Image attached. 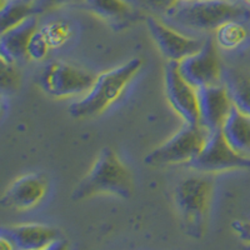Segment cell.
I'll return each mask as SVG.
<instances>
[{"instance_id": "cell-1", "label": "cell", "mask_w": 250, "mask_h": 250, "mask_svg": "<svg viewBox=\"0 0 250 250\" xmlns=\"http://www.w3.org/2000/svg\"><path fill=\"white\" fill-rule=\"evenodd\" d=\"M142 59L134 58L123 65L95 77L88 93L69 106V114L77 119L95 117L120 98L134 75L142 68Z\"/></svg>"}, {"instance_id": "cell-2", "label": "cell", "mask_w": 250, "mask_h": 250, "mask_svg": "<svg viewBox=\"0 0 250 250\" xmlns=\"http://www.w3.org/2000/svg\"><path fill=\"white\" fill-rule=\"evenodd\" d=\"M97 194H114L124 199L133 194L131 174L110 148L100 150L90 171L71 194V199L83 200Z\"/></svg>"}, {"instance_id": "cell-3", "label": "cell", "mask_w": 250, "mask_h": 250, "mask_svg": "<svg viewBox=\"0 0 250 250\" xmlns=\"http://www.w3.org/2000/svg\"><path fill=\"white\" fill-rule=\"evenodd\" d=\"M245 10L236 0H179L165 18L176 25L194 30H215L229 20H240Z\"/></svg>"}, {"instance_id": "cell-4", "label": "cell", "mask_w": 250, "mask_h": 250, "mask_svg": "<svg viewBox=\"0 0 250 250\" xmlns=\"http://www.w3.org/2000/svg\"><path fill=\"white\" fill-rule=\"evenodd\" d=\"M211 188L213 183L209 176L194 175L182 180L174 191L183 228L193 238H202L204 233Z\"/></svg>"}, {"instance_id": "cell-5", "label": "cell", "mask_w": 250, "mask_h": 250, "mask_svg": "<svg viewBox=\"0 0 250 250\" xmlns=\"http://www.w3.org/2000/svg\"><path fill=\"white\" fill-rule=\"evenodd\" d=\"M95 77L62 60L48 62L40 71L38 85L51 98H69L88 93Z\"/></svg>"}, {"instance_id": "cell-6", "label": "cell", "mask_w": 250, "mask_h": 250, "mask_svg": "<svg viewBox=\"0 0 250 250\" xmlns=\"http://www.w3.org/2000/svg\"><path fill=\"white\" fill-rule=\"evenodd\" d=\"M207 137L208 131L199 125L184 124L170 139L145 156L144 163L149 167H165L190 162L202 150Z\"/></svg>"}, {"instance_id": "cell-7", "label": "cell", "mask_w": 250, "mask_h": 250, "mask_svg": "<svg viewBox=\"0 0 250 250\" xmlns=\"http://www.w3.org/2000/svg\"><path fill=\"white\" fill-rule=\"evenodd\" d=\"M187 164L194 170L214 173L229 169L248 168L250 167V159L231 149L223 137L222 130H216L208 133L202 150Z\"/></svg>"}, {"instance_id": "cell-8", "label": "cell", "mask_w": 250, "mask_h": 250, "mask_svg": "<svg viewBox=\"0 0 250 250\" xmlns=\"http://www.w3.org/2000/svg\"><path fill=\"white\" fill-rule=\"evenodd\" d=\"M178 69L182 77L195 89L220 83L223 69L215 42L204 40L199 50L178 62Z\"/></svg>"}, {"instance_id": "cell-9", "label": "cell", "mask_w": 250, "mask_h": 250, "mask_svg": "<svg viewBox=\"0 0 250 250\" xmlns=\"http://www.w3.org/2000/svg\"><path fill=\"white\" fill-rule=\"evenodd\" d=\"M164 86L169 104L185 124L199 125L196 89L182 77L178 62L169 60L165 65Z\"/></svg>"}, {"instance_id": "cell-10", "label": "cell", "mask_w": 250, "mask_h": 250, "mask_svg": "<svg viewBox=\"0 0 250 250\" xmlns=\"http://www.w3.org/2000/svg\"><path fill=\"white\" fill-rule=\"evenodd\" d=\"M198 111H199V126L208 133L220 130L233 108V103L222 83L204 85L196 89Z\"/></svg>"}, {"instance_id": "cell-11", "label": "cell", "mask_w": 250, "mask_h": 250, "mask_svg": "<svg viewBox=\"0 0 250 250\" xmlns=\"http://www.w3.org/2000/svg\"><path fill=\"white\" fill-rule=\"evenodd\" d=\"M146 26L160 53L171 62H180L194 54L204 44L203 40L185 37L173 30L154 17L146 18Z\"/></svg>"}, {"instance_id": "cell-12", "label": "cell", "mask_w": 250, "mask_h": 250, "mask_svg": "<svg viewBox=\"0 0 250 250\" xmlns=\"http://www.w3.org/2000/svg\"><path fill=\"white\" fill-rule=\"evenodd\" d=\"M46 187L48 183L43 174H26L9 185L0 199V204L6 209L28 210L43 199Z\"/></svg>"}, {"instance_id": "cell-13", "label": "cell", "mask_w": 250, "mask_h": 250, "mask_svg": "<svg viewBox=\"0 0 250 250\" xmlns=\"http://www.w3.org/2000/svg\"><path fill=\"white\" fill-rule=\"evenodd\" d=\"M0 235L8 238L14 245V249L40 250L50 249L60 239L58 229L43 224H20L3 227Z\"/></svg>"}, {"instance_id": "cell-14", "label": "cell", "mask_w": 250, "mask_h": 250, "mask_svg": "<svg viewBox=\"0 0 250 250\" xmlns=\"http://www.w3.org/2000/svg\"><path fill=\"white\" fill-rule=\"evenodd\" d=\"M38 20L35 15L26 18L21 23L5 31L0 35V57L9 62L23 60L26 55L29 40L31 35L38 30Z\"/></svg>"}, {"instance_id": "cell-15", "label": "cell", "mask_w": 250, "mask_h": 250, "mask_svg": "<svg viewBox=\"0 0 250 250\" xmlns=\"http://www.w3.org/2000/svg\"><path fill=\"white\" fill-rule=\"evenodd\" d=\"M222 134L227 143L236 153L244 155L250 151V117L231 108L222 125Z\"/></svg>"}, {"instance_id": "cell-16", "label": "cell", "mask_w": 250, "mask_h": 250, "mask_svg": "<svg viewBox=\"0 0 250 250\" xmlns=\"http://www.w3.org/2000/svg\"><path fill=\"white\" fill-rule=\"evenodd\" d=\"M84 4L88 10L114 28H122L133 20V5L126 0H84Z\"/></svg>"}, {"instance_id": "cell-17", "label": "cell", "mask_w": 250, "mask_h": 250, "mask_svg": "<svg viewBox=\"0 0 250 250\" xmlns=\"http://www.w3.org/2000/svg\"><path fill=\"white\" fill-rule=\"evenodd\" d=\"M220 83L227 89L233 106L250 117V75L227 69L222 71Z\"/></svg>"}, {"instance_id": "cell-18", "label": "cell", "mask_w": 250, "mask_h": 250, "mask_svg": "<svg viewBox=\"0 0 250 250\" xmlns=\"http://www.w3.org/2000/svg\"><path fill=\"white\" fill-rule=\"evenodd\" d=\"M31 15H37V13L34 3L29 0H1L0 29L1 31L8 30Z\"/></svg>"}, {"instance_id": "cell-19", "label": "cell", "mask_w": 250, "mask_h": 250, "mask_svg": "<svg viewBox=\"0 0 250 250\" xmlns=\"http://www.w3.org/2000/svg\"><path fill=\"white\" fill-rule=\"evenodd\" d=\"M247 37V29L239 20H229L215 29L216 44L225 50L239 46Z\"/></svg>"}, {"instance_id": "cell-20", "label": "cell", "mask_w": 250, "mask_h": 250, "mask_svg": "<svg viewBox=\"0 0 250 250\" xmlns=\"http://www.w3.org/2000/svg\"><path fill=\"white\" fill-rule=\"evenodd\" d=\"M51 49L59 48L70 38V26L62 20H54L40 28Z\"/></svg>"}, {"instance_id": "cell-21", "label": "cell", "mask_w": 250, "mask_h": 250, "mask_svg": "<svg viewBox=\"0 0 250 250\" xmlns=\"http://www.w3.org/2000/svg\"><path fill=\"white\" fill-rule=\"evenodd\" d=\"M50 45H49L48 40L44 37L40 29H38L34 34L31 35L30 40H29L28 49H26V55L29 59L34 60V62H40L48 55L49 50H50Z\"/></svg>"}, {"instance_id": "cell-22", "label": "cell", "mask_w": 250, "mask_h": 250, "mask_svg": "<svg viewBox=\"0 0 250 250\" xmlns=\"http://www.w3.org/2000/svg\"><path fill=\"white\" fill-rule=\"evenodd\" d=\"M133 6L144 9L155 14L165 15L179 0H126Z\"/></svg>"}, {"instance_id": "cell-23", "label": "cell", "mask_w": 250, "mask_h": 250, "mask_svg": "<svg viewBox=\"0 0 250 250\" xmlns=\"http://www.w3.org/2000/svg\"><path fill=\"white\" fill-rule=\"evenodd\" d=\"M18 85H19V74L13 66V62L1 59V90L3 93H13L17 90Z\"/></svg>"}, {"instance_id": "cell-24", "label": "cell", "mask_w": 250, "mask_h": 250, "mask_svg": "<svg viewBox=\"0 0 250 250\" xmlns=\"http://www.w3.org/2000/svg\"><path fill=\"white\" fill-rule=\"evenodd\" d=\"M75 1V0H35L34 1V9L37 14L40 13L48 12L50 9L58 8V6L65 5V4Z\"/></svg>"}, {"instance_id": "cell-25", "label": "cell", "mask_w": 250, "mask_h": 250, "mask_svg": "<svg viewBox=\"0 0 250 250\" xmlns=\"http://www.w3.org/2000/svg\"><path fill=\"white\" fill-rule=\"evenodd\" d=\"M244 1H245V3L249 4V5H250V0H244Z\"/></svg>"}, {"instance_id": "cell-26", "label": "cell", "mask_w": 250, "mask_h": 250, "mask_svg": "<svg viewBox=\"0 0 250 250\" xmlns=\"http://www.w3.org/2000/svg\"><path fill=\"white\" fill-rule=\"evenodd\" d=\"M29 1H31V3H34V1H35V0H29Z\"/></svg>"}, {"instance_id": "cell-27", "label": "cell", "mask_w": 250, "mask_h": 250, "mask_svg": "<svg viewBox=\"0 0 250 250\" xmlns=\"http://www.w3.org/2000/svg\"><path fill=\"white\" fill-rule=\"evenodd\" d=\"M183 1H191V0H183Z\"/></svg>"}]
</instances>
